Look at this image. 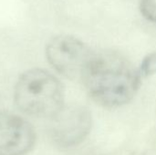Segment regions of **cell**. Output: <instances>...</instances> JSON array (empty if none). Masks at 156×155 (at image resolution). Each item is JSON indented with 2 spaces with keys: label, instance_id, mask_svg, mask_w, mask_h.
<instances>
[{
  "label": "cell",
  "instance_id": "6da1fadb",
  "mask_svg": "<svg viewBox=\"0 0 156 155\" xmlns=\"http://www.w3.org/2000/svg\"><path fill=\"white\" fill-rule=\"evenodd\" d=\"M142 76L131 61L114 51L95 52L81 82L90 98L106 108L129 103L141 86Z\"/></svg>",
  "mask_w": 156,
  "mask_h": 155
},
{
  "label": "cell",
  "instance_id": "7a4b0ae2",
  "mask_svg": "<svg viewBox=\"0 0 156 155\" xmlns=\"http://www.w3.org/2000/svg\"><path fill=\"white\" fill-rule=\"evenodd\" d=\"M14 100L26 114L51 118L64 106V88L48 71L32 69L19 77L15 86Z\"/></svg>",
  "mask_w": 156,
  "mask_h": 155
},
{
  "label": "cell",
  "instance_id": "3957f363",
  "mask_svg": "<svg viewBox=\"0 0 156 155\" xmlns=\"http://www.w3.org/2000/svg\"><path fill=\"white\" fill-rule=\"evenodd\" d=\"M94 53L83 41L69 35L53 37L46 48L49 64L71 80H81Z\"/></svg>",
  "mask_w": 156,
  "mask_h": 155
},
{
  "label": "cell",
  "instance_id": "277c9868",
  "mask_svg": "<svg viewBox=\"0 0 156 155\" xmlns=\"http://www.w3.org/2000/svg\"><path fill=\"white\" fill-rule=\"evenodd\" d=\"M49 133L52 141L63 148L82 143L92 127L90 111L84 106H64L51 118Z\"/></svg>",
  "mask_w": 156,
  "mask_h": 155
},
{
  "label": "cell",
  "instance_id": "5b68a950",
  "mask_svg": "<svg viewBox=\"0 0 156 155\" xmlns=\"http://www.w3.org/2000/svg\"><path fill=\"white\" fill-rule=\"evenodd\" d=\"M33 127L17 115L0 112V155H24L34 146Z\"/></svg>",
  "mask_w": 156,
  "mask_h": 155
},
{
  "label": "cell",
  "instance_id": "8992f818",
  "mask_svg": "<svg viewBox=\"0 0 156 155\" xmlns=\"http://www.w3.org/2000/svg\"><path fill=\"white\" fill-rule=\"evenodd\" d=\"M138 69L142 78L156 74V52H152L146 55Z\"/></svg>",
  "mask_w": 156,
  "mask_h": 155
},
{
  "label": "cell",
  "instance_id": "52a82bcc",
  "mask_svg": "<svg viewBox=\"0 0 156 155\" xmlns=\"http://www.w3.org/2000/svg\"><path fill=\"white\" fill-rule=\"evenodd\" d=\"M140 10L147 20L156 23V0H141Z\"/></svg>",
  "mask_w": 156,
  "mask_h": 155
}]
</instances>
